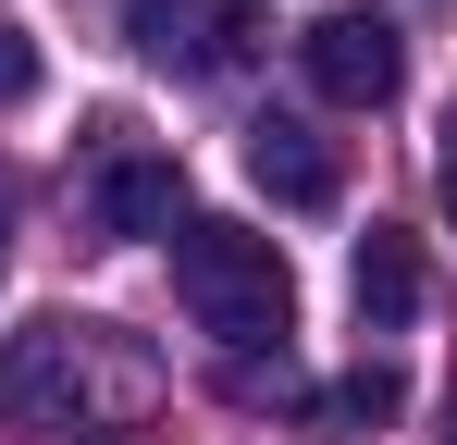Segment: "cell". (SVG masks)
<instances>
[{
	"label": "cell",
	"instance_id": "obj_9",
	"mask_svg": "<svg viewBox=\"0 0 457 445\" xmlns=\"http://www.w3.org/2000/svg\"><path fill=\"white\" fill-rule=\"evenodd\" d=\"M12 99H37V38L0 13V112H12Z\"/></svg>",
	"mask_w": 457,
	"mask_h": 445
},
{
	"label": "cell",
	"instance_id": "obj_5",
	"mask_svg": "<svg viewBox=\"0 0 457 445\" xmlns=\"http://www.w3.org/2000/svg\"><path fill=\"white\" fill-rule=\"evenodd\" d=\"M247 186H260L272 211H334L346 173H334V148L309 137L297 112H260V124H247Z\"/></svg>",
	"mask_w": 457,
	"mask_h": 445
},
{
	"label": "cell",
	"instance_id": "obj_4",
	"mask_svg": "<svg viewBox=\"0 0 457 445\" xmlns=\"http://www.w3.org/2000/svg\"><path fill=\"white\" fill-rule=\"evenodd\" d=\"M297 63H309V87H321L334 112H383V99L408 87V50H395L383 13H321V25L297 38Z\"/></svg>",
	"mask_w": 457,
	"mask_h": 445
},
{
	"label": "cell",
	"instance_id": "obj_11",
	"mask_svg": "<svg viewBox=\"0 0 457 445\" xmlns=\"http://www.w3.org/2000/svg\"><path fill=\"white\" fill-rule=\"evenodd\" d=\"M445 445H457V408H445Z\"/></svg>",
	"mask_w": 457,
	"mask_h": 445
},
{
	"label": "cell",
	"instance_id": "obj_8",
	"mask_svg": "<svg viewBox=\"0 0 457 445\" xmlns=\"http://www.w3.org/2000/svg\"><path fill=\"white\" fill-rule=\"evenodd\" d=\"M395 396H408V383H395L383 359H359L334 396H321V421H346V433H383V421H395Z\"/></svg>",
	"mask_w": 457,
	"mask_h": 445
},
{
	"label": "cell",
	"instance_id": "obj_12",
	"mask_svg": "<svg viewBox=\"0 0 457 445\" xmlns=\"http://www.w3.org/2000/svg\"><path fill=\"white\" fill-rule=\"evenodd\" d=\"M0 260H12V248H0Z\"/></svg>",
	"mask_w": 457,
	"mask_h": 445
},
{
	"label": "cell",
	"instance_id": "obj_6",
	"mask_svg": "<svg viewBox=\"0 0 457 445\" xmlns=\"http://www.w3.org/2000/svg\"><path fill=\"white\" fill-rule=\"evenodd\" d=\"M124 25H137V50H149V63H173V74H223L235 38H247L223 0H137Z\"/></svg>",
	"mask_w": 457,
	"mask_h": 445
},
{
	"label": "cell",
	"instance_id": "obj_7",
	"mask_svg": "<svg viewBox=\"0 0 457 445\" xmlns=\"http://www.w3.org/2000/svg\"><path fill=\"white\" fill-rule=\"evenodd\" d=\"M346 297H359V334H408V322H420V248H408L395 222H371V235H359Z\"/></svg>",
	"mask_w": 457,
	"mask_h": 445
},
{
	"label": "cell",
	"instance_id": "obj_3",
	"mask_svg": "<svg viewBox=\"0 0 457 445\" xmlns=\"http://www.w3.org/2000/svg\"><path fill=\"white\" fill-rule=\"evenodd\" d=\"M0 421H12V433H75L87 421V334L75 322L0 334Z\"/></svg>",
	"mask_w": 457,
	"mask_h": 445
},
{
	"label": "cell",
	"instance_id": "obj_10",
	"mask_svg": "<svg viewBox=\"0 0 457 445\" xmlns=\"http://www.w3.org/2000/svg\"><path fill=\"white\" fill-rule=\"evenodd\" d=\"M433 186H445V222H457V124H445V173H433Z\"/></svg>",
	"mask_w": 457,
	"mask_h": 445
},
{
	"label": "cell",
	"instance_id": "obj_1",
	"mask_svg": "<svg viewBox=\"0 0 457 445\" xmlns=\"http://www.w3.org/2000/svg\"><path fill=\"white\" fill-rule=\"evenodd\" d=\"M173 297L235 359H260V347L285 359V334H297V273L260 222H173Z\"/></svg>",
	"mask_w": 457,
	"mask_h": 445
},
{
	"label": "cell",
	"instance_id": "obj_2",
	"mask_svg": "<svg viewBox=\"0 0 457 445\" xmlns=\"http://www.w3.org/2000/svg\"><path fill=\"white\" fill-rule=\"evenodd\" d=\"M87 222L99 235H161L173 248V222H186V161L173 148H149L137 124H99V148H87Z\"/></svg>",
	"mask_w": 457,
	"mask_h": 445
}]
</instances>
